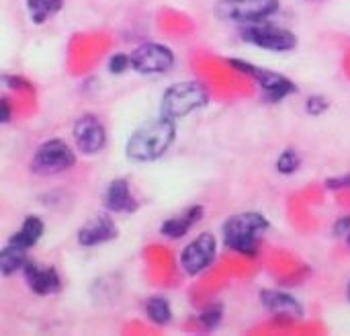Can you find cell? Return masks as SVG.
Instances as JSON below:
<instances>
[{
  "label": "cell",
  "mask_w": 350,
  "mask_h": 336,
  "mask_svg": "<svg viewBox=\"0 0 350 336\" xmlns=\"http://www.w3.org/2000/svg\"><path fill=\"white\" fill-rule=\"evenodd\" d=\"M176 138V119L168 115H158L144 121L125 144V154L133 162H154L162 158Z\"/></svg>",
  "instance_id": "6da1fadb"
},
{
  "label": "cell",
  "mask_w": 350,
  "mask_h": 336,
  "mask_svg": "<svg viewBox=\"0 0 350 336\" xmlns=\"http://www.w3.org/2000/svg\"><path fill=\"white\" fill-rule=\"evenodd\" d=\"M269 230V220L256 211L232 216L224 224V242L230 250L242 257H256L258 238Z\"/></svg>",
  "instance_id": "7a4b0ae2"
},
{
  "label": "cell",
  "mask_w": 350,
  "mask_h": 336,
  "mask_svg": "<svg viewBox=\"0 0 350 336\" xmlns=\"http://www.w3.org/2000/svg\"><path fill=\"white\" fill-rule=\"evenodd\" d=\"M209 103V90L197 80H185L168 86L160 99V113L172 119L189 117Z\"/></svg>",
  "instance_id": "3957f363"
},
{
  "label": "cell",
  "mask_w": 350,
  "mask_h": 336,
  "mask_svg": "<svg viewBox=\"0 0 350 336\" xmlns=\"http://www.w3.org/2000/svg\"><path fill=\"white\" fill-rule=\"evenodd\" d=\"M240 35L246 43L267 51H291L297 47V35L285 27L271 23L269 18L244 25Z\"/></svg>",
  "instance_id": "277c9868"
},
{
  "label": "cell",
  "mask_w": 350,
  "mask_h": 336,
  "mask_svg": "<svg viewBox=\"0 0 350 336\" xmlns=\"http://www.w3.org/2000/svg\"><path fill=\"white\" fill-rule=\"evenodd\" d=\"M230 66H234L242 74H248L260 86L267 103H281L283 99L297 92V84L293 80H289L287 76L279 74V72L254 66L250 62H240V60H230Z\"/></svg>",
  "instance_id": "5b68a950"
},
{
  "label": "cell",
  "mask_w": 350,
  "mask_h": 336,
  "mask_svg": "<svg viewBox=\"0 0 350 336\" xmlns=\"http://www.w3.org/2000/svg\"><path fill=\"white\" fill-rule=\"evenodd\" d=\"M74 164H76V154L72 146L66 144L64 140H49L35 150L31 158V172L39 177H53L70 170Z\"/></svg>",
  "instance_id": "8992f818"
},
{
  "label": "cell",
  "mask_w": 350,
  "mask_h": 336,
  "mask_svg": "<svg viewBox=\"0 0 350 336\" xmlns=\"http://www.w3.org/2000/svg\"><path fill=\"white\" fill-rule=\"evenodd\" d=\"M279 6V0H219L215 4V14L224 21L248 25L271 18Z\"/></svg>",
  "instance_id": "52a82bcc"
},
{
  "label": "cell",
  "mask_w": 350,
  "mask_h": 336,
  "mask_svg": "<svg viewBox=\"0 0 350 336\" xmlns=\"http://www.w3.org/2000/svg\"><path fill=\"white\" fill-rule=\"evenodd\" d=\"M129 55H131V68L137 74H164L172 70L176 60L174 51L168 45L156 41L142 43Z\"/></svg>",
  "instance_id": "ba28073f"
},
{
  "label": "cell",
  "mask_w": 350,
  "mask_h": 336,
  "mask_svg": "<svg viewBox=\"0 0 350 336\" xmlns=\"http://www.w3.org/2000/svg\"><path fill=\"white\" fill-rule=\"evenodd\" d=\"M215 253H217V240H215V236L209 234V232H203V234H199L197 238H193L183 248V253H180V267L191 277L201 275L213 263Z\"/></svg>",
  "instance_id": "9c48e42d"
},
{
  "label": "cell",
  "mask_w": 350,
  "mask_h": 336,
  "mask_svg": "<svg viewBox=\"0 0 350 336\" xmlns=\"http://www.w3.org/2000/svg\"><path fill=\"white\" fill-rule=\"evenodd\" d=\"M72 135H74L76 148L86 156L98 154L107 146V129L103 121L92 113H86L76 119L72 127Z\"/></svg>",
  "instance_id": "30bf717a"
},
{
  "label": "cell",
  "mask_w": 350,
  "mask_h": 336,
  "mask_svg": "<svg viewBox=\"0 0 350 336\" xmlns=\"http://www.w3.org/2000/svg\"><path fill=\"white\" fill-rule=\"evenodd\" d=\"M117 234H119V230H117V224L111 220V216L98 214V216L90 218L78 230V244L84 246V248L98 246V244H105V242L115 240Z\"/></svg>",
  "instance_id": "8fae6325"
},
{
  "label": "cell",
  "mask_w": 350,
  "mask_h": 336,
  "mask_svg": "<svg viewBox=\"0 0 350 336\" xmlns=\"http://www.w3.org/2000/svg\"><path fill=\"white\" fill-rule=\"evenodd\" d=\"M23 275L29 289L37 296H53L62 289V279L53 267H43L39 263L29 261L23 269Z\"/></svg>",
  "instance_id": "7c38bea8"
},
{
  "label": "cell",
  "mask_w": 350,
  "mask_h": 336,
  "mask_svg": "<svg viewBox=\"0 0 350 336\" xmlns=\"http://www.w3.org/2000/svg\"><path fill=\"white\" fill-rule=\"evenodd\" d=\"M260 302L262 306L277 318H287V320H299L304 318V308L301 304L285 294V292H277V289H262L260 292Z\"/></svg>",
  "instance_id": "4fadbf2b"
},
{
  "label": "cell",
  "mask_w": 350,
  "mask_h": 336,
  "mask_svg": "<svg viewBox=\"0 0 350 336\" xmlns=\"http://www.w3.org/2000/svg\"><path fill=\"white\" fill-rule=\"evenodd\" d=\"M105 207L111 214H131L135 211L137 203L131 195L127 179H115L109 183L105 191Z\"/></svg>",
  "instance_id": "5bb4252c"
},
{
  "label": "cell",
  "mask_w": 350,
  "mask_h": 336,
  "mask_svg": "<svg viewBox=\"0 0 350 336\" xmlns=\"http://www.w3.org/2000/svg\"><path fill=\"white\" fill-rule=\"evenodd\" d=\"M201 218H203V207L201 205H191L183 214H176V216L168 218L160 226V234L166 236V238H172V240L183 238L195 228V224L201 222Z\"/></svg>",
  "instance_id": "9a60e30c"
},
{
  "label": "cell",
  "mask_w": 350,
  "mask_h": 336,
  "mask_svg": "<svg viewBox=\"0 0 350 336\" xmlns=\"http://www.w3.org/2000/svg\"><path fill=\"white\" fill-rule=\"evenodd\" d=\"M43 232H45V224H43V220H41V218H37V216H27V218L23 220L21 228H18V230L8 238V242L29 250V248H33V246L41 240Z\"/></svg>",
  "instance_id": "2e32d148"
},
{
  "label": "cell",
  "mask_w": 350,
  "mask_h": 336,
  "mask_svg": "<svg viewBox=\"0 0 350 336\" xmlns=\"http://www.w3.org/2000/svg\"><path fill=\"white\" fill-rule=\"evenodd\" d=\"M29 263L27 259V248H21L16 244L6 242V246L0 250V273L4 277L14 275L16 271H23L25 265Z\"/></svg>",
  "instance_id": "e0dca14e"
},
{
  "label": "cell",
  "mask_w": 350,
  "mask_h": 336,
  "mask_svg": "<svg viewBox=\"0 0 350 336\" xmlns=\"http://www.w3.org/2000/svg\"><path fill=\"white\" fill-rule=\"evenodd\" d=\"M144 310L156 326H166L172 322V308L166 298H160V296L148 298L144 304Z\"/></svg>",
  "instance_id": "ac0fdd59"
},
{
  "label": "cell",
  "mask_w": 350,
  "mask_h": 336,
  "mask_svg": "<svg viewBox=\"0 0 350 336\" xmlns=\"http://www.w3.org/2000/svg\"><path fill=\"white\" fill-rule=\"evenodd\" d=\"M62 6H64V0H27V10L35 25L45 23L51 14L59 12Z\"/></svg>",
  "instance_id": "d6986e66"
},
{
  "label": "cell",
  "mask_w": 350,
  "mask_h": 336,
  "mask_svg": "<svg viewBox=\"0 0 350 336\" xmlns=\"http://www.w3.org/2000/svg\"><path fill=\"white\" fill-rule=\"evenodd\" d=\"M221 318H224V304H211L199 314V324L205 331H215L221 324Z\"/></svg>",
  "instance_id": "ffe728a7"
},
{
  "label": "cell",
  "mask_w": 350,
  "mask_h": 336,
  "mask_svg": "<svg viewBox=\"0 0 350 336\" xmlns=\"http://www.w3.org/2000/svg\"><path fill=\"white\" fill-rule=\"evenodd\" d=\"M275 166H277V170H279L281 175H293V172H297L299 166H301V156H299L295 150H285L283 154H279Z\"/></svg>",
  "instance_id": "44dd1931"
},
{
  "label": "cell",
  "mask_w": 350,
  "mask_h": 336,
  "mask_svg": "<svg viewBox=\"0 0 350 336\" xmlns=\"http://www.w3.org/2000/svg\"><path fill=\"white\" fill-rule=\"evenodd\" d=\"M328 109H330V103H328L326 96L314 94V96H310V99L306 101V111H308L312 117H320V115H324Z\"/></svg>",
  "instance_id": "7402d4cb"
},
{
  "label": "cell",
  "mask_w": 350,
  "mask_h": 336,
  "mask_svg": "<svg viewBox=\"0 0 350 336\" xmlns=\"http://www.w3.org/2000/svg\"><path fill=\"white\" fill-rule=\"evenodd\" d=\"M131 66V55L127 53H113L111 60H109V72L111 74H123L127 68Z\"/></svg>",
  "instance_id": "603a6c76"
},
{
  "label": "cell",
  "mask_w": 350,
  "mask_h": 336,
  "mask_svg": "<svg viewBox=\"0 0 350 336\" xmlns=\"http://www.w3.org/2000/svg\"><path fill=\"white\" fill-rule=\"evenodd\" d=\"M332 232H334V236H349L350 234V216H342V218H338L336 222H334V226H332Z\"/></svg>",
  "instance_id": "cb8c5ba5"
},
{
  "label": "cell",
  "mask_w": 350,
  "mask_h": 336,
  "mask_svg": "<svg viewBox=\"0 0 350 336\" xmlns=\"http://www.w3.org/2000/svg\"><path fill=\"white\" fill-rule=\"evenodd\" d=\"M326 187H328L330 191L350 189V175H345V177H334V179H328V181H326Z\"/></svg>",
  "instance_id": "d4e9b609"
},
{
  "label": "cell",
  "mask_w": 350,
  "mask_h": 336,
  "mask_svg": "<svg viewBox=\"0 0 350 336\" xmlns=\"http://www.w3.org/2000/svg\"><path fill=\"white\" fill-rule=\"evenodd\" d=\"M2 82L6 84V86H12V88H23V90H33V86L27 82V80H23V78H18V76H2Z\"/></svg>",
  "instance_id": "484cf974"
},
{
  "label": "cell",
  "mask_w": 350,
  "mask_h": 336,
  "mask_svg": "<svg viewBox=\"0 0 350 336\" xmlns=\"http://www.w3.org/2000/svg\"><path fill=\"white\" fill-rule=\"evenodd\" d=\"M0 109H2L0 121H2V123H8V121H10V105H8V99H6V96L0 99Z\"/></svg>",
  "instance_id": "4316f807"
},
{
  "label": "cell",
  "mask_w": 350,
  "mask_h": 336,
  "mask_svg": "<svg viewBox=\"0 0 350 336\" xmlns=\"http://www.w3.org/2000/svg\"><path fill=\"white\" fill-rule=\"evenodd\" d=\"M347 242H349V246H350V234H349V236H347Z\"/></svg>",
  "instance_id": "83f0119b"
},
{
  "label": "cell",
  "mask_w": 350,
  "mask_h": 336,
  "mask_svg": "<svg viewBox=\"0 0 350 336\" xmlns=\"http://www.w3.org/2000/svg\"><path fill=\"white\" fill-rule=\"evenodd\" d=\"M347 296H349V302H350V283H349V294H347Z\"/></svg>",
  "instance_id": "f1b7e54d"
}]
</instances>
